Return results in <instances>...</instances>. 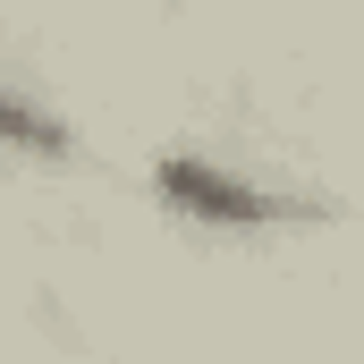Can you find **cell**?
I'll list each match as a JSON object with an SVG mask.
<instances>
[{
    "instance_id": "obj_2",
    "label": "cell",
    "mask_w": 364,
    "mask_h": 364,
    "mask_svg": "<svg viewBox=\"0 0 364 364\" xmlns=\"http://www.w3.org/2000/svg\"><path fill=\"white\" fill-rule=\"evenodd\" d=\"M0 144H26V153H68V127L60 119H43L34 102H17V93H0Z\"/></svg>"
},
{
    "instance_id": "obj_1",
    "label": "cell",
    "mask_w": 364,
    "mask_h": 364,
    "mask_svg": "<svg viewBox=\"0 0 364 364\" xmlns=\"http://www.w3.org/2000/svg\"><path fill=\"white\" fill-rule=\"evenodd\" d=\"M161 203H178V212H195V220H220V229H279V220H322V203H305V195L246 186V178H229V170H212V161H186V153H170V161H161Z\"/></svg>"
}]
</instances>
